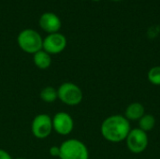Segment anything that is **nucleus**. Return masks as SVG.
Returning <instances> with one entry per match:
<instances>
[{"label":"nucleus","instance_id":"nucleus-1","mask_svg":"<svg viewBox=\"0 0 160 159\" xmlns=\"http://www.w3.org/2000/svg\"><path fill=\"white\" fill-rule=\"evenodd\" d=\"M130 130V122L122 114H113L107 117L100 126L102 137L112 143L126 141Z\"/></svg>","mask_w":160,"mask_h":159},{"label":"nucleus","instance_id":"nucleus-2","mask_svg":"<svg viewBox=\"0 0 160 159\" xmlns=\"http://www.w3.org/2000/svg\"><path fill=\"white\" fill-rule=\"evenodd\" d=\"M17 42L19 47L23 52L34 54L42 50L43 38L38 31L26 28L19 33Z\"/></svg>","mask_w":160,"mask_h":159},{"label":"nucleus","instance_id":"nucleus-3","mask_svg":"<svg viewBox=\"0 0 160 159\" xmlns=\"http://www.w3.org/2000/svg\"><path fill=\"white\" fill-rule=\"evenodd\" d=\"M59 147L60 159H89L88 148L80 140L68 139Z\"/></svg>","mask_w":160,"mask_h":159},{"label":"nucleus","instance_id":"nucleus-4","mask_svg":"<svg viewBox=\"0 0 160 159\" xmlns=\"http://www.w3.org/2000/svg\"><path fill=\"white\" fill-rule=\"evenodd\" d=\"M58 99L68 106H77L83 99L82 90L75 83L63 82L57 89Z\"/></svg>","mask_w":160,"mask_h":159},{"label":"nucleus","instance_id":"nucleus-5","mask_svg":"<svg viewBox=\"0 0 160 159\" xmlns=\"http://www.w3.org/2000/svg\"><path fill=\"white\" fill-rule=\"evenodd\" d=\"M126 144L130 153L135 155L142 154L146 151L148 147V135L146 132L142 131L139 127L131 128L126 139Z\"/></svg>","mask_w":160,"mask_h":159},{"label":"nucleus","instance_id":"nucleus-6","mask_svg":"<svg viewBox=\"0 0 160 159\" xmlns=\"http://www.w3.org/2000/svg\"><path fill=\"white\" fill-rule=\"evenodd\" d=\"M31 130L33 135L39 140H43L48 138L52 131L53 130L52 128V118L45 113H40L38 114L32 122L31 125Z\"/></svg>","mask_w":160,"mask_h":159},{"label":"nucleus","instance_id":"nucleus-7","mask_svg":"<svg viewBox=\"0 0 160 159\" xmlns=\"http://www.w3.org/2000/svg\"><path fill=\"white\" fill-rule=\"evenodd\" d=\"M67 37L63 34L59 32L52 33L49 34L45 38H43L42 50H44L51 55L57 54L65 50V48L67 47Z\"/></svg>","mask_w":160,"mask_h":159},{"label":"nucleus","instance_id":"nucleus-8","mask_svg":"<svg viewBox=\"0 0 160 159\" xmlns=\"http://www.w3.org/2000/svg\"><path fill=\"white\" fill-rule=\"evenodd\" d=\"M52 128L57 134L68 136L73 131L74 120L68 112H59L52 117Z\"/></svg>","mask_w":160,"mask_h":159},{"label":"nucleus","instance_id":"nucleus-9","mask_svg":"<svg viewBox=\"0 0 160 159\" xmlns=\"http://www.w3.org/2000/svg\"><path fill=\"white\" fill-rule=\"evenodd\" d=\"M38 22L40 27L49 34L58 32L62 25V22L58 15L51 11H47L41 14Z\"/></svg>","mask_w":160,"mask_h":159},{"label":"nucleus","instance_id":"nucleus-10","mask_svg":"<svg viewBox=\"0 0 160 159\" xmlns=\"http://www.w3.org/2000/svg\"><path fill=\"white\" fill-rule=\"evenodd\" d=\"M145 108L140 102L130 103L125 111V117L129 121H139L145 114Z\"/></svg>","mask_w":160,"mask_h":159},{"label":"nucleus","instance_id":"nucleus-11","mask_svg":"<svg viewBox=\"0 0 160 159\" xmlns=\"http://www.w3.org/2000/svg\"><path fill=\"white\" fill-rule=\"evenodd\" d=\"M33 61L35 66L39 69H47L52 65V56L50 53L44 50H40L38 52L34 53Z\"/></svg>","mask_w":160,"mask_h":159},{"label":"nucleus","instance_id":"nucleus-12","mask_svg":"<svg viewBox=\"0 0 160 159\" xmlns=\"http://www.w3.org/2000/svg\"><path fill=\"white\" fill-rule=\"evenodd\" d=\"M139 128L144 132H149L154 129L156 126V118L150 113H145L139 121Z\"/></svg>","mask_w":160,"mask_h":159},{"label":"nucleus","instance_id":"nucleus-13","mask_svg":"<svg viewBox=\"0 0 160 159\" xmlns=\"http://www.w3.org/2000/svg\"><path fill=\"white\" fill-rule=\"evenodd\" d=\"M40 98L46 103H52L58 99L57 89L52 86H46L40 91Z\"/></svg>","mask_w":160,"mask_h":159},{"label":"nucleus","instance_id":"nucleus-14","mask_svg":"<svg viewBox=\"0 0 160 159\" xmlns=\"http://www.w3.org/2000/svg\"><path fill=\"white\" fill-rule=\"evenodd\" d=\"M148 81L151 84L160 86V66L153 67L149 69L147 74Z\"/></svg>","mask_w":160,"mask_h":159},{"label":"nucleus","instance_id":"nucleus-15","mask_svg":"<svg viewBox=\"0 0 160 159\" xmlns=\"http://www.w3.org/2000/svg\"><path fill=\"white\" fill-rule=\"evenodd\" d=\"M49 153L53 157H59L60 156V147L59 146H52L49 150Z\"/></svg>","mask_w":160,"mask_h":159},{"label":"nucleus","instance_id":"nucleus-16","mask_svg":"<svg viewBox=\"0 0 160 159\" xmlns=\"http://www.w3.org/2000/svg\"><path fill=\"white\" fill-rule=\"evenodd\" d=\"M0 159H12V157L7 151L0 149Z\"/></svg>","mask_w":160,"mask_h":159},{"label":"nucleus","instance_id":"nucleus-17","mask_svg":"<svg viewBox=\"0 0 160 159\" xmlns=\"http://www.w3.org/2000/svg\"><path fill=\"white\" fill-rule=\"evenodd\" d=\"M15 159H25V158H22V157H17V158Z\"/></svg>","mask_w":160,"mask_h":159},{"label":"nucleus","instance_id":"nucleus-18","mask_svg":"<svg viewBox=\"0 0 160 159\" xmlns=\"http://www.w3.org/2000/svg\"><path fill=\"white\" fill-rule=\"evenodd\" d=\"M93 1H99V0H93Z\"/></svg>","mask_w":160,"mask_h":159},{"label":"nucleus","instance_id":"nucleus-19","mask_svg":"<svg viewBox=\"0 0 160 159\" xmlns=\"http://www.w3.org/2000/svg\"><path fill=\"white\" fill-rule=\"evenodd\" d=\"M114 1H119V0H114Z\"/></svg>","mask_w":160,"mask_h":159}]
</instances>
